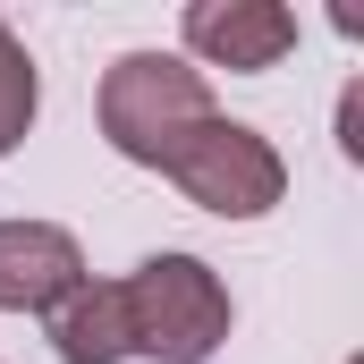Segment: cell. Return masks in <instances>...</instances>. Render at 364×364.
Here are the masks:
<instances>
[{
	"label": "cell",
	"instance_id": "cell-4",
	"mask_svg": "<svg viewBox=\"0 0 364 364\" xmlns=\"http://www.w3.org/2000/svg\"><path fill=\"white\" fill-rule=\"evenodd\" d=\"M85 279V255L51 220H0V314H51Z\"/></svg>",
	"mask_w": 364,
	"mask_h": 364
},
{
	"label": "cell",
	"instance_id": "cell-7",
	"mask_svg": "<svg viewBox=\"0 0 364 364\" xmlns=\"http://www.w3.org/2000/svg\"><path fill=\"white\" fill-rule=\"evenodd\" d=\"M34 102H43V85H34V60H26V43L0 26V153H17V144H26Z\"/></svg>",
	"mask_w": 364,
	"mask_h": 364
},
{
	"label": "cell",
	"instance_id": "cell-3",
	"mask_svg": "<svg viewBox=\"0 0 364 364\" xmlns=\"http://www.w3.org/2000/svg\"><path fill=\"white\" fill-rule=\"evenodd\" d=\"M161 178H178L186 203H203V212H220V220H263L279 195H288V161H279L246 119H220V110H212L203 127H186L178 144H170Z\"/></svg>",
	"mask_w": 364,
	"mask_h": 364
},
{
	"label": "cell",
	"instance_id": "cell-5",
	"mask_svg": "<svg viewBox=\"0 0 364 364\" xmlns=\"http://www.w3.org/2000/svg\"><path fill=\"white\" fill-rule=\"evenodd\" d=\"M178 26H186V51L212 68H272L296 43V17L279 0H195Z\"/></svg>",
	"mask_w": 364,
	"mask_h": 364
},
{
	"label": "cell",
	"instance_id": "cell-8",
	"mask_svg": "<svg viewBox=\"0 0 364 364\" xmlns=\"http://www.w3.org/2000/svg\"><path fill=\"white\" fill-rule=\"evenodd\" d=\"M339 127H348V136H339V144H348V161H364V93H348V110H339Z\"/></svg>",
	"mask_w": 364,
	"mask_h": 364
},
{
	"label": "cell",
	"instance_id": "cell-2",
	"mask_svg": "<svg viewBox=\"0 0 364 364\" xmlns=\"http://www.w3.org/2000/svg\"><path fill=\"white\" fill-rule=\"evenodd\" d=\"M203 119H212V85H203V68H186L178 51H127V60H110V77H102V136H110V153L161 170L170 144L186 127H203Z\"/></svg>",
	"mask_w": 364,
	"mask_h": 364
},
{
	"label": "cell",
	"instance_id": "cell-6",
	"mask_svg": "<svg viewBox=\"0 0 364 364\" xmlns=\"http://www.w3.org/2000/svg\"><path fill=\"white\" fill-rule=\"evenodd\" d=\"M51 348H60V364H119L127 356L119 279H77V288L51 305Z\"/></svg>",
	"mask_w": 364,
	"mask_h": 364
},
{
	"label": "cell",
	"instance_id": "cell-1",
	"mask_svg": "<svg viewBox=\"0 0 364 364\" xmlns=\"http://www.w3.org/2000/svg\"><path fill=\"white\" fill-rule=\"evenodd\" d=\"M127 305V356L153 364H212L229 339V288L212 279V263L195 255H153L119 279Z\"/></svg>",
	"mask_w": 364,
	"mask_h": 364
}]
</instances>
